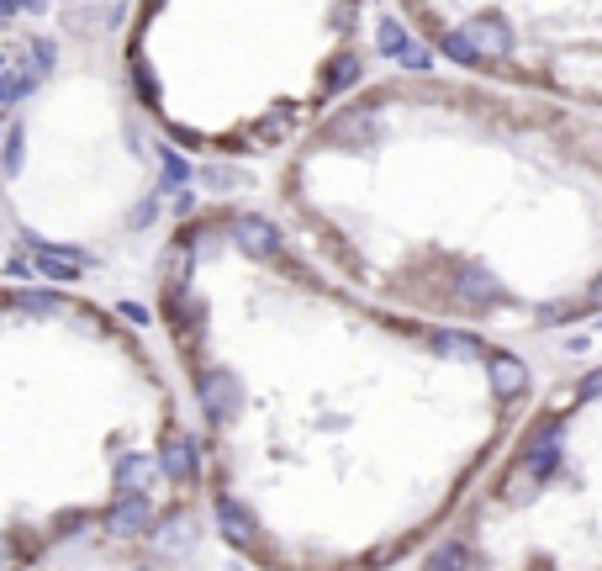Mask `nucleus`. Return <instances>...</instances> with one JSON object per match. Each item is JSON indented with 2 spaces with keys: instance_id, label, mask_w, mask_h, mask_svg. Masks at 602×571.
Masks as SVG:
<instances>
[{
  "instance_id": "12",
  "label": "nucleus",
  "mask_w": 602,
  "mask_h": 571,
  "mask_svg": "<svg viewBox=\"0 0 602 571\" xmlns=\"http://www.w3.org/2000/svg\"><path fill=\"white\" fill-rule=\"evenodd\" d=\"M444 53H449V59H455V64H465V69H481L486 59H481V53L476 48H470V38H465V32H444Z\"/></svg>"
},
{
  "instance_id": "3",
  "label": "nucleus",
  "mask_w": 602,
  "mask_h": 571,
  "mask_svg": "<svg viewBox=\"0 0 602 571\" xmlns=\"http://www.w3.org/2000/svg\"><path fill=\"white\" fill-rule=\"evenodd\" d=\"M154 460H159V471L169 476V482H191L196 476V439L185 434V429H169L164 439H159V450H154Z\"/></svg>"
},
{
  "instance_id": "14",
  "label": "nucleus",
  "mask_w": 602,
  "mask_h": 571,
  "mask_svg": "<svg viewBox=\"0 0 602 571\" xmlns=\"http://www.w3.org/2000/svg\"><path fill=\"white\" fill-rule=\"evenodd\" d=\"M460 291H465L470 302H481L486 291H492V281H486V275H481L476 265H465V270H460Z\"/></svg>"
},
{
  "instance_id": "7",
  "label": "nucleus",
  "mask_w": 602,
  "mask_h": 571,
  "mask_svg": "<svg viewBox=\"0 0 602 571\" xmlns=\"http://www.w3.org/2000/svg\"><path fill=\"white\" fill-rule=\"evenodd\" d=\"M217 529L222 534H228V540L233 545H254V513L249 508H243V503H233V497H222V503H217Z\"/></svg>"
},
{
  "instance_id": "13",
  "label": "nucleus",
  "mask_w": 602,
  "mask_h": 571,
  "mask_svg": "<svg viewBox=\"0 0 602 571\" xmlns=\"http://www.w3.org/2000/svg\"><path fill=\"white\" fill-rule=\"evenodd\" d=\"M428 571H470V550L465 545H439L428 556Z\"/></svg>"
},
{
  "instance_id": "17",
  "label": "nucleus",
  "mask_w": 602,
  "mask_h": 571,
  "mask_svg": "<svg viewBox=\"0 0 602 571\" xmlns=\"http://www.w3.org/2000/svg\"><path fill=\"white\" fill-rule=\"evenodd\" d=\"M581 397H602V371H592L587 381H581Z\"/></svg>"
},
{
  "instance_id": "4",
  "label": "nucleus",
  "mask_w": 602,
  "mask_h": 571,
  "mask_svg": "<svg viewBox=\"0 0 602 571\" xmlns=\"http://www.w3.org/2000/svg\"><path fill=\"white\" fill-rule=\"evenodd\" d=\"M465 38L481 59H507V53H513V32H507L502 11H476V27H470Z\"/></svg>"
},
{
  "instance_id": "6",
  "label": "nucleus",
  "mask_w": 602,
  "mask_h": 571,
  "mask_svg": "<svg viewBox=\"0 0 602 571\" xmlns=\"http://www.w3.org/2000/svg\"><path fill=\"white\" fill-rule=\"evenodd\" d=\"M486 365H492V392H497L502 402H507V397H518L523 386H529V365H523L518 355H492Z\"/></svg>"
},
{
  "instance_id": "5",
  "label": "nucleus",
  "mask_w": 602,
  "mask_h": 571,
  "mask_svg": "<svg viewBox=\"0 0 602 571\" xmlns=\"http://www.w3.org/2000/svg\"><path fill=\"white\" fill-rule=\"evenodd\" d=\"M233 238H238V249L254 254V260H270L280 249V228L265 223V217H233Z\"/></svg>"
},
{
  "instance_id": "1",
  "label": "nucleus",
  "mask_w": 602,
  "mask_h": 571,
  "mask_svg": "<svg viewBox=\"0 0 602 571\" xmlns=\"http://www.w3.org/2000/svg\"><path fill=\"white\" fill-rule=\"evenodd\" d=\"M196 392H201V408L212 413L217 423H228V418L243 408V386H238L233 371H201Z\"/></svg>"
},
{
  "instance_id": "18",
  "label": "nucleus",
  "mask_w": 602,
  "mask_h": 571,
  "mask_svg": "<svg viewBox=\"0 0 602 571\" xmlns=\"http://www.w3.org/2000/svg\"><path fill=\"white\" fill-rule=\"evenodd\" d=\"M597 307H602V281H597Z\"/></svg>"
},
{
  "instance_id": "16",
  "label": "nucleus",
  "mask_w": 602,
  "mask_h": 571,
  "mask_svg": "<svg viewBox=\"0 0 602 571\" xmlns=\"http://www.w3.org/2000/svg\"><path fill=\"white\" fill-rule=\"evenodd\" d=\"M206 186L228 191V186H238V175H228V170H206Z\"/></svg>"
},
{
  "instance_id": "9",
  "label": "nucleus",
  "mask_w": 602,
  "mask_h": 571,
  "mask_svg": "<svg viewBox=\"0 0 602 571\" xmlns=\"http://www.w3.org/2000/svg\"><path fill=\"white\" fill-rule=\"evenodd\" d=\"M428 344H434V355H444V360H481V344L470 334H434Z\"/></svg>"
},
{
  "instance_id": "2",
  "label": "nucleus",
  "mask_w": 602,
  "mask_h": 571,
  "mask_svg": "<svg viewBox=\"0 0 602 571\" xmlns=\"http://www.w3.org/2000/svg\"><path fill=\"white\" fill-rule=\"evenodd\" d=\"M148 524H154L148 492H117V503H111V513H106V534L127 540V534H148Z\"/></svg>"
},
{
  "instance_id": "15",
  "label": "nucleus",
  "mask_w": 602,
  "mask_h": 571,
  "mask_svg": "<svg viewBox=\"0 0 602 571\" xmlns=\"http://www.w3.org/2000/svg\"><path fill=\"white\" fill-rule=\"evenodd\" d=\"M185 175H191V170H185V159L175 149H164V180H169V186H180Z\"/></svg>"
},
{
  "instance_id": "8",
  "label": "nucleus",
  "mask_w": 602,
  "mask_h": 571,
  "mask_svg": "<svg viewBox=\"0 0 602 571\" xmlns=\"http://www.w3.org/2000/svg\"><path fill=\"white\" fill-rule=\"evenodd\" d=\"M381 48H386L397 64H407V69H428V48H423V43H412V32H402L397 22H386Z\"/></svg>"
},
{
  "instance_id": "11",
  "label": "nucleus",
  "mask_w": 602,
  "mask_h": 571,
  "mask_svg": "<svg viewBox=\"0 0 602 571\" xmlns=\"http://www.w3.org/2000/svg\"><path fill=\"white\" fill-rule=\"evenodd\" d=\"M360 53H338V59L328 64V90H349L354 80H360Z\"/></svg>"
},
{
  "instance_id": "10",
  "label": "nucleus",
  "mask_w": 602,
  "mask_h": 571,
  "mask_svg": "<svg viewBox=\"0 0 602 571\" xmlns=\"http://www.w3.org/2000/svg\"><path fill=\"white\" fill-rule=\"evenodd\" d=\"M555 460H560V445H555V429H544L534 445H529V471L534 476H550L555 471Z\"/></svg>"
}]
</instances>
